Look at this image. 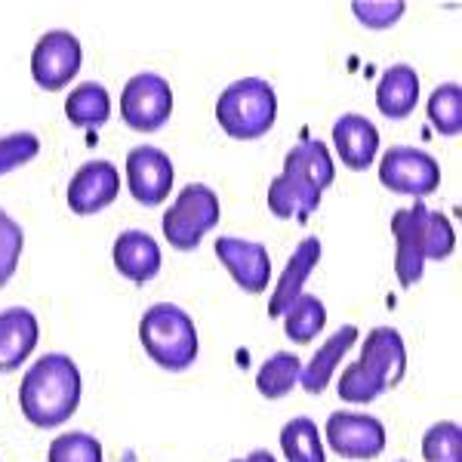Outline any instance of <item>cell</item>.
I'll list each match as a JSON object with an SVG mask.
<instances>
[{"mask_svg": "<svg viewBox=\"0 0 462 462\" xmlns=\"http://www.w3.org/2000/svg\"><path fill=\"white\" fill-rule=\"evenodd\" d=\"M337 179L330 148L320 139H302L284 158L281 176L268 185V210L278 219H300L305 222L320 207L324 191Z\"/></svg>", "mask_w": 462, "mask_h": 462, "instance_id": "1", "label": "cell"}, {"mask_svg": "<svg viewBox=\"0 0 462 462\" xmlns=\"http://www.w3.org/2000/svg\"><path fill=\"white\" fill-rule=\"evenodd\" d=\"M80 394L84 383L78 364L62 352H50L25 370L19 385V407L32 426L56 429L74 416V410L80 407Z\"/></svg>", "mask_w": 462, "mask_h": 462, "instance_id": "2", "label": "cell"}, {"mask_svg": "<svg viewBox=\"0 0 462 462\" xmlns=\"http://www.w3.org/2000/svg\"><path fill=\"white\" fill-rule=\"evenodd\" d=\"M407 374V348L394 327H374L367 333L355 364L339 376V398L346 404H370L383 398Z\"/></svg>", "mask_w": 462, "mask_h": 462, "instance_id": "3", "label": "cell"}, {"mask_svg": "<svg viewBox=\"0 0 462 462\" xmlns=\"http://www.w3.org/2000/svg\"><path fill=\"white\" fill-rule=\"evenodd\" d=\"M139 342L161 370L182 374L198 361L200 342L195 320L173 302H158L139 320Z\"/></svg>", "mask_w": 462, "mask_h": 462, "instance_id": "4", "label": "cell"}, {"mask_svg": "<svg viewBox=\"0 0 462 462\" xmlns=\"http://www.w3.org/2000/svg\"><path fill=\"white\" fill-rule=\"evenodd\" d=\"M216 121L237 143L263 139L278 121V93L263 78H241L216 99Z\"/></svg>", "mask_w": 462, "mask_h": 462, "instance_id": "5", "label": "cell"}, {"mask_svg": "<svg viewBox=\"0 0 462 462\" xmlns=\"http://www.w3.org/2000/svg\"><path fill=\"white\" fill-rule=\"evenodd\" d=\"M219 198L210 185L200 182H189L182 191L176 195L173 207L163 213V237L170 241L173 250L191 253L198 250V244L204 241L210 231L219 226Z\"/></svg>", "mask_w": 462, "mask_h": 462, "instance_id": "6", "label": "cell"}, {"mask_svg": "<svg viewBox=\"0 0 462 462\" xmlns=\"http://www.w3.org/2000/svg\"><path fill=\"white\" fill-rule=\"evenodd\" d=\"M173 115V89L152 71L133 74L121 93V117L136 133H158Z\"/></svg>", "mask_w": 462, "mask_h": 462, "instance_id": "7", "label": "cell"}, {"mask_svg": "<svg viewBox=\"0 0 462 462\" xmlns=\"http://www.w3.org/2000/svg\"><path fill=\"white\" fill-rule=\"evenodd\" d=\"M379 182L394 195L422 200L441 185V167L429 152L413 145H394L379 161Z\"/></svg>", "mask_w": 462, "mask_h": 462, "instance_id": "8", "label": "cell"}, {"mask_svg": "<svg viewBox=\"0 0 462 462\" xmlns=\"http://www.w3.org/2000/svg\"><path fill=\"white\" fill-rule=\"evenodd\" d=\"M84 62V47L71 32L56 28V32L41 34V41L34 43L32 53V78L34 84L47 93L65 89L74 80V74L80 71Z\"/></svg>", "mask_w": 462, "mask_h": 462, "instance_id": "9", "label": "cell"}, {"mask_svg": "<svg viewBox=\"0 0 462 462\" xmlns=\"http://www.w3.org/2000/svg\"><path fill=\"white\" fill-rule=\"evenodd\" d=\"M426 213L429 207L416 200L392 216L394 235V274L401 287H413L426 274Z\"/></svg>", "mask_w": 462, "mask_h": 462, "instance_id": "10", "label": "cell"}, {"mask_svg": "<svg viewBox=\"0 0 462 462\" xmlns=\"http://www.w3.org/2000/svg\"><path fill=\"white\" fill-rule=\"evenodd\" d=\"M173 161L167 152L154 145H136L126 154V189L136 204L143 207H158L170 198L173 191Z\"/></svg>", "mask_w": 462, "mask_h": 462, "instance_id": "11", "label": "cell"}, {"mask_svg": "<svg viewBox=\"0 0 462 462\" xmlns=\"http://www.w3.org/2000/svg\"><path fill=\"white\" fill-rule=\"evenodd\" d=\"M324 438L342 459H376L385 450V426L370 413H330Z\"/></svg>", "mask_w": 462, "mask_h": 462, "instance_id": "12", "label": "cell"}, {"mask_svg": "<svg viewBox=\"0 0 462 462\" xmlns=\"http://www.w3.org/2000/svg\"><path fill=\"white\" fill-rule=\"evenodd\" d=\"M121 191V173L111 161H87L78 173L71 176L65 200H69L74 216L102 213L117 200Z\"/></svg>", "mask_w": 462, "mask_h": 462, "instance_id": "13", "label": "cell"}, {"mask_svg": "<svg viewBox=\"0 0 462 462\" xmlns=\"http://www.w3.org/2000/svg\"><path fill=\"white\" fill-rule=\"evenodd\" d=\"M213 253L244 293H263L272 281V256L263 244L244 241V237H219L213 244Z\"/></svg>", "mask_w": 462, "mask_h": 462, "instance_id": "14", "label": "cell"}, {"mask_svg": "<svg viewBox=\"0 0 462 462\" xmlns=\"http://www.w3.org/2000/svg\"><path fill=\"white\" fill-rule=\"evenodd\" d=\"M37 337H41V327L32 309L13 305L0 311V374L19 370L34 355Z\"/></svg>", "mask_w": 462, "mask_h": 462, "instance_id": "15", "label": "cell"}, {"mask_svg": "<svg viewBox=\"0 0 462 462\" xmlns=\"http://www.w3.org/2000/svg\"><path fill=\"white\" fill-rule=\"evenodd\" d=\"M333 145H337L339 161L346 163L348 170L361 173V170H370L379 154V130L370 117L364 115H342L337 124H333Z\"/></svg>", "mask_w": 462, "mask_h": 462, "instance_id": "16", "label": "cell"}, {"mask_svg": "<svg viewBox=\"0 0 462 462\" xmlns=\"http://www.w3.org/2000/svg\"><path fill=\"white\" fill-rule=\"evenodd\" d=\"M115 268L133 284H148L158 278L161 272V247L148 231L130 228L124 235H117L115 250H111Z\"/></svg>", "mask_w": 462, "mask_h": 462, "instance_id": "17", "label": "cell"}, {"mask_svg": "<svg viewBox=\"0 0 462 462\" xmlns=\"http://www.w3.org/2000/svg\"><path fill=\"white\" fill-rule=\"evenodd\" d=\"M320 256H324V247H320L318 237H305L300 247L293 250V256L287 259L284 272H281L278 284H274V290H272L268 315L281 318L290 309V305H293L296 296H302L305 281L311 278V272H315V265L320 263Z\"/></svg>", "mask_w": 462, "mask_h": 462, "instance_id": "18", "label": "cell"}, {"mask_svg": "<svg viewBox=\"0 0 462 462\" xmlns=\"http://www.w3.org/2000/svg\"><path fill=\"white\" fill-rule=\"evenodd\" d=\"M420 106V74L410 65L398 62L383 71L376 84V108L389 121H404Z\"/></svg>", "mask_w": 462, "mask_h": 462, "instance_id": "19", "label": "cell"}, {"mask_svg": "<svg viewBox=\"0 0 462 462\" xmlns=\"http://www.w3.org/2000/svg\"><path fill=\"white\" fill-rule=\"evenodd\" d=\"M355 342H357V327L355 324L339 327V330L318 348L315 357H311L309 364H302V376H300L302 389L309 394L324 392L327 385H330L333 374H337V367L342 364V357L348 355V348H352Z\"/></svg>", "mask_w": 462, "mask_h": 462, "instance_id": "20", "label": "cell"}, {"mask_svg": "<svg viewBox=\"0 0 462 462\" xmlns=\"http://www.w3.org/2000/svg\"><path fill=\"white\" fill-rule=\"evenodd\" d=\"M65 117L80 130H99L111 117V96L99 80L78 84L65 99Z\"/></svg>", "mask_w": 462, "mask_h": 462, "instance_id": "21", "label": "cell"}, {"mask_svg": "<svg viewBox=\"0 0 462 462\" xmlns=\"http://www.w3.org/2000/svg\"><path fill=\"white\" fill-rule=\"evenodd\" d=\"M302 376V361L290 352H274L256 374V389L268 401H281L296 389Z\"/></svg>", "mask_w": 462, "mask_h": 462, "instance_id": "22", "label": "cell"}, {"mask_svg": "<svg viewBox=\"0 0 462 462\" xmlns=\"http://www.w3.org/2000/svg\"><path fill=\"white\" fill-rule=\"evenodd\" d=\"M284 333L287 339H293L296 346H309L311 339L318 337L327 327V305L311 293L296 296L293 305L284 311Z\"/></svg>", "mask_w": 462, "mask_h": 462, "instance_id": "23", "label": "cell"}, {"mask_svg": "<svg viewBox=\"0 0 462 462\" xmlns=\"http://www.w3.org/2000/svg\"><path fill=\"white\" fill-rule=\"evenodd\" d=\"M281 450H284L287 462H327L320 431L309 416H296L281 429Z\"/></svg>", "mask_w": 462, "mask_h": 462, "instance_id": "24", "label": "cell"}, {"mask_svg": "<svg viewBox=\"0 0 462 462\" xmlns=\"http://www.w3.org/2000/svg\"><path fill=\"white\" fill-rule=\"evenodd\" d=\"M429 124L441 136H459L462 130V87L459 84H441L426 102Z\"/></svg>", "mask_w": 462, "mask_h": 462, "instance_id": "25", "label": "cell"}, {"mask_svg": "<svg viewBox=\"0 0 462 462\" xmlns=\"http://www.w3.org/2000/svg\"><path fill=\"white\" fill-rule=\"evenodd\" d=\"M422 459L426 462H462V429L459 422H435L422 435Z\"/></svg>", "mask_w": 462, "mask_h": 462, "instance_id": "26", "label": "cell"}, {"mask_svg": "<svg viewBox=\"0 0 462 462\" xmlns=\"http://www.w3.org/2000/svg\"><path fill=\"white\" fill-rule=\"evenodd\" d=\"M47 462H102V444L87 431H65L53 438Z\"/></svg>", "mask_w": 462, "mask_h": 462, "instance_id": "27", "label": "cell"}, {"mask_svg": "<svg viewBox=\"0 0 462 462\" xmlns=\"http://www.w3.org/2000/svg\"><path fill=\"white\" fill-rule=\"evenodd\" d=\"M22 247H25V235H22V226L13 219L10 213L0 210V290L13 281L19 268V256Z\"/></svg>", "mask_w": 462, "mask_h": 462, "instance_id": "28", "label": "cell"}, {"mask_svg": "<svg viewBox=\"0 0 462 462\" xmlns=\"http://www.w3.org/2000/svg\"><path fill=\"white\" fill-rule=\"evenodd\" d=\"M457 250V231L441 210L426 213V263H444Z\"/></svg>", "mask_w": 462, "mask_h": 462, "instance_id": "29", "label": "cell"}, {"mask_svg": "<svg viewBox=\"0 0 462 462\" xmlns=\"http://www.w3.org/2000/svg\"><path fill=\"white\" fill-rule=\"evenodd\" d=\"M407 4L404 0H355L352 13L357 16L364 28H374V32H385V28L398 25L401 16H404Z\"/></svg>", "mask_w": 462, "mask_h": 462, "instance_id": "30", "label": "cell"}, {"mask_svg": "<svg viewBox=\"0 0 462 462\" xmlns=\"http://www.w3.org/2000/svg\"><path fill=\"white\" fill-rule=\"evenodd\" d=\"M41 154V139L34 133H10L0 139V176L13 173V170L25 167L28 161H34Z\"/></svg>", "mask_w": 462, "mask_h": 462, "instance_id": "31", "label": "cell"}, {"mask_svg": "<svg viewBox=\"0 0 462 462\" xmlns=\"http://www.w3.org/2000/svg\"><path fill=\"white\" fill-rule=\"evenodd\" d=\"M247 462H278V459H274L268 450H253L250 457H247Z\"/></svg>", "mask_w": 462, "mask_h": 462, "instance_id": "32", "label": "cell"}, {"mask_svg": "<svg viewBox=\"0 0 462 462\" xmlns=\"http://www.w3.org/2000/svg\"><path fill=\"white\" fill-rule=\"evenodd\" d=\"M231 462H247V459H231Z\"/></svg>", "mask_w": 462, "mask_h": 462, "instance_id": "33", "label": "cell"}, {"mask_svg": "<svg viewBox=\"0 0 462 462\" xmlns=\"http://www.w3.org/2000/svg\"><path fill=\"white\" fill-rule=\"evenodd\" d=\"M401 462H404V459H401Z\"/></svg>", "mask_w": 462, "mask_h": 462, "instance_id": "34", "label": "cell"}]
</instances>
